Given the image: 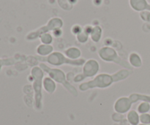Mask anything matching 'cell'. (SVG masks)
<instances>
[{
    "instance_id": "cell-4",
    "label": "cell",
    "mask_w": 150,
    "mask_h": 125,
    "mask_svg": "<svg viewBox=\"0 0 150 125\" xmlns=\"http://www.w3.org/2000/svg\"><path fill=\"white\" fill-rule=\"evenodd\" d=\"M45 59H41L45 61L48 64L53 66H61L63 64H68L71 66H83L86 60L83 58L79 59L76 60H72L65 56L64 54L58 51L53 52L49 56L44 58Z\"/></svg>"
},
{
    "instance_id": "cell-1",
    "label": "cell",
    "mask_w": 150,
    "mask_h": 125,
    "mask_svg": "<svg viewBox=\"0 0 150 125\" xmlns=\"http://www.w3.org/2000/svg\"><path fill=\"white\" fill-rule=\"evenodd\" d=\"M40 67L42 68V70L45 72L46 74L48 75L50 78L53 79L56 83H58L59 84L62 85L74 97L78 96V92L73 86H72L70 82L67 81V76L65 73L62 70L58 68H51L49 66L46 65L45 63H41L40 64Z\"/></svg>"
},
{
    "instance_id": "cell-12",
    "label": "cell",
    "mask_w": 150,
    "mask_h": 125,
    "mask_svg": "<svg viewBox=\"0 0 150 125\" xmlns=\"http://www.w3.org/2000/svg\"><path fill=\"white\" fill-rule=\"evenodd\" d=\"M64 54L66 57L72 60H76L81 58V51L76 47H70L65 50Z\"/></svg>"
},
{
    "instance_id": "cell-16",
    "label": "cell",
    "mask_w": 150,
    "mask_h": 125,
    "mask_svg": "<svg viewBox=\"0 0 150 125\" xmlns=\"http://www.w3.org/2000/svg\"><path fill=\"white\" fill-rule=\"evenodd\" d=\"M102 28L100 26H95L92 28V30L91 32L90 36L91 39L93 42H98L100 40L101 37H102Z\"/></svg>"
},
{
    "instance_id": "cell-10",
    "label": "cell",
    "mask_w": 150,
    "mask_h": 125,
    "mask_svg": "<svg viewBox=\"0 0 150 125\" xmlns=\"http://www.w3.org/2000/svg\"><path fill=\"white\" fill-rule=\"evenodd\" d=\"M128 63L134 68H140L143 64L142 56L136 52H131L129 54Z\"/></svg>"
},
{
    "instance_id": "cell-5",
    "label": "cell",
    "mask_w": 150,
    "mask_h": 125,
    "mask_svg": "<svg viewBox=\"0 0 150 125\" xmlns=\"http://www.w3.org/2000/svg\"><path fill=\"white\" fill-rule=\"evenodd\" d=\"M100 71V64L97 60L90 59L86 61L83 65V71L81 74L75 76L73 81L75 83L83 81L87 78L95 77Z\"/></svg>"
},
{
    "instance_id": "cell-19",
    "label": "cell",
    "mask_w": 150,
    "mask_h": 125,
    "mask_svg": "<svg viewBox=\"0 0 150 125\" xmlns=\"http://www.w3.org/2000/svg\"><path fill=\"white\" fill-rule=\"evenodd\" d=\"M89 35L86 32H84L83 29L81 32H80L79 35H76V38H77L78 41L79 42H81V43H85V42H87L88 39H89Z\"/></svg>"
},
{
    "instance_id": "cell-15",
    "label": "cell",
    "mask_w": 150,
    "mask_h": 125,
    "mask_svg": "<svg viewBox=\"0 0 150 125\" xmlns=\"http://www.w3.org/2000/svg\"><path fill=\"white\" fill-rule=\"evenodd\" d=\"M129 98L130 99L131 102L133 103L141 101V102H147L150 103V95H142V94L133 93L129 96Z\"/></svg>"
},
{
    "instance_id": "cell-13",
    "label": "cell",
    "mask_w": 150,
    "mask_h": 125,
    "mask_svg": "<svg viewBox=\"0 0 150 125\" xmlns=\"http://www.w3.org/2000/svg\"><path fill=\"white\" fill-rule=\"evenodd\" d=\"M54 51V48L51 45H45V44H41L38 45L36 51L39 56L41 57H46L52 54Z\"/></svg>"
},
{
    "instance_id": "cell-21",
    "label": "cell",
    "mask_w": 150,
    "mask_h": 125,
    "mask_svg": "<svg viewBox=\"0 0 150 125\" xmlns=\"http://www.w3.org/2000/svg\"><path fill=\"white\" fill-rule=\"evenodd\" d=\"M112 119L113 121H115V122H121L123 119H124V116L123 114H118V113H114L112 114Z\"/></svg>"
},
{
    "instance_id": "cell-14",
    "label": "cell",
    "mask_w": 150,
    "mask_h": 125,
    "mask_svg": "<svg viewBox=\"0 0 150 125\" xmlns=\"http://www.w3.org/2000/svg\"><path fill=\"white\" fill-rule=\"evenodd\" d=\"M127 120L130 125H139L140 124V114L135 110H130L127 114Z\"/></svg>"
},
{
    "instance_id": "cell-11",
    "label": "cell",
    "mask_w": 150,
    "mask_h": 125,
    "mask_svg": "<svg viewBox=\"0 0 150 125\" xmlns=\"http://www.w3.org/2000/svg\"><path fill=\"white\" fill-rule=\"evenodd\" d=\"M63 26V21L60 18H53L50 19L49 21L48 22L46 26H45V29L46 32H49V31H54L56 29H61Z\"/></svg>"
},
{
    "instance_id": "cell-9",
    "label": "cell",
    "mask_w": 150,
    "mask_h": 125,
    "mask_svg": "<svg viewBox=\"0 0 150 125\" xmlns=\"http://www.w3.org/2000/svg\"><path fill=\"white\" fill-rule=\"evenodd\" d=\"M42 88L48 94H53L57 89V84L51 78L47 76L42 80Z\"/></svg>"
},
{
    "instance_id": "cell-8",
    "label": "cell",
    "mask_w": 150,
    "mask_h": 125,
    "mask_svg": "<svg viewBox=\"0 0 150 125\" xmlns=\"http://www.w3.org/2000/svg\"><path fill=\"white\" fill-rule=\"evenodd\" d=\"M130 5L137 12H143L145 10L150 12V4L146 0H130Z\"/></svg>"
},
{
    "instance_id": "cell-2",
    "label": "cell",
    "mask_w": 150,
    "mask_h": 125,
    "mask_svg": "<svg viewBox=\"0 0 150 125\" xmlns=\"http://www.w3.org/2000/svg\"><path fill=\"white\" fill-rule=\"evenodd\" d=\"M116 78L114 74L110 75L108 73H100L98 74L89 81L84 82L79 85V88L81 92H85L88 89H106L111 86L114 83H116Z\"/></svg>"
},
{
    "instance_id": "cell-17",
    "label": "cell",
    "mask_w": 150,
    "mask_h": 125,
    "mask_svg": "<svg viewBox=\"0 0 150 125\" xmlns=\"http://www.w3.org/2000/svg\"><path fill=\"white\" fill-rule=\"evenodd\" d=\"M150 111V103L147 102H141L137 107V112L139 114H147Z\"/></svg>"
},
{
    "instance_id": "cell-25",
    "label": "cell",
    "mask_w": 150,
    "mask_h": 125,
    "mask_svg": "<svg viewBox=\"0 0 150 125\" xmlns=\"http://www.w3.org/2000/svg\"><path fill=\"white\" fill-rule=\"evenodd\" d=\"M139 125H149V124H142V123H140Z\"/></svg>"
},
{
    "instance_id": "cell-7",
    "label": "cell",
    "mask_w": 150,
    "mask_h": 125,
    "mask_svg": "<svg viewBox=\"0 0 150 125\" xmlns=\"http://www.w3.org/2000/svg\"><path fill=\"white\" fill-rule=\"evenodd\" d=\"M132 105L133 102H131L129 97H121L114 102V111L121 114H127L131 109Z\"/></svg>"
},
{
    "instance_id": "cell-20",
    "label": "cell",
    "mask_w": 150,
    "mask_h": 125,
    "mask_svg": "<svg viewBox=\"0 0 150 125\" xmlns=\"http://www.w3.org/2000/svg\"><path fill=\"white\" fill-rule=\"evenodd\" d=\"M140 123L150 125V114H140Z\"/></svg>"
},
{
    "instance_id": "cell-18",
    "label": "cell",
    "mask_w": 150,
    "mask_h": 125,
    "mask_svg": "<svg viewBox=\"0 0 150 125\" xmlns=\"http://www.w3.org/2000/svg\"><path fill=\"white\" fill-rule=\"evenodd\" d=\"M42 44H45V45H51V42H53V36L50 33H44L40 37Z\"/></svg>"
},
{
    "instance_id": "cell-23",
    "label": "cell",
    "mask_w": 150,
    "mask_h": 125,
    "mask_svg": "<svg viewBox=\"0 0 150 125\" xmlns=\"http://www.w3.org/2000/svg\"><path fill=\"white\" fill-rule=\"evenodd\" d=\"M82 30H83V29L79 25H74L73 26V28H72V32L76 35H79L80 32H82Z\"/></svg>"
},
{
    "instance_id": "cell-22",
    "label": "cell",
    "mask_w": 150,
    "mask_h": 125,
    "mask_svg": "<svg viewBox=\"0 0 150 125\" xmlns=\"http://www.w3.org/2000/svg\"><path fill=\"white\" fill-rule=\"evenodd\" d=\"M141 18L143 20L146 22H150V12L145 10V11L141 12Z\"/></svg>"
},
{
    "instance_id": "cell-3",
    "label": "cell",
    "mask_w": 150,
    "mask_h": 125,
    "mask_svg": "<svg viewBox=\"0 0 150 125\" xmlns=\"http://www.w3.org/2000/svg\"><path fill=\"white\" fill-rule=\"evenodd\" d=\"M43 70L40 66L32 67L31 70V76L34 80L33 90L35 92V107L37 110L42 108V88L43 80Z\"/></svg>"
},
{
    "instance_id": "cell-6",
    "label": "cell",
    "mask_w": 150,
    "mask_h": 125,
    "mask_svg": "<svg viewBox=\"0 0 150 125\" xmlns=\"http://www.w3.org/2000/svg\"><path fill=\"white\" fill-rule=\"evenodd\" d=\"M98 56L103 61H106V62H114L118 64L119 65L124 66L129 68L131 67L128 62L122 59L119 56L117 51L111 47L104 46L101 48L98 51Z\"/></svg>"
},
{
    "instance_id": "cell-26",
    "label": "cell",
    "mask_w": 150,
    "mask_h": 125,
    "mask_svg": "<svg viewBox=\"0 0 150 125\" xmlns=\"http://www.w3.org/2000/svg\"><path fill=\"white\" fill-rule=\"evenodd\" d=\"M0 67H1V64H0Z\"/></svg>"
},
{
    "instance_id": "cell-24",
    "label": "cell",
    "mask_w": 150,
    "mask_h": 125,
    "mask_svg": "<svg viewBox=\"0 0 150 125\" xmlns=\"http://www.w3.org/2000/svg\"><path fill=\"white\" fill-rule=\"evenodd\" d=\"M62 34V31L61 29H56V30L53 31V36H54L55 37H60Z\"/></svg>"
}]
</instances>
